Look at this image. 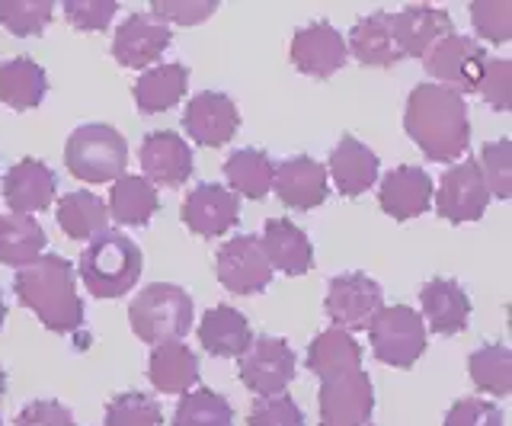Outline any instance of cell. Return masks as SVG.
Segmentation results:
<instances>
[{
    "label": "cell",
    "instance_id": "6da1fadb",
    "mask_svg": "<svg viewBox=\"0 0 512 426\" xmlns=\"http://www.w3.org/2000/svg\"><path fill=\"white\" fill-rule=\"evenodd\" d=\"M308 369L320 378V426H375V391L352 334L330 327L308 346Z\"/></svg>",
    "mask_w": 512,
    "mask_h": 426
},
{
    "label": "cell",
    "instance_id": "7a4b0ae2",
    "mask_svg": "<svg viewBox=\"0 0 512 426\" xmlns=\"http://www.w3.org/2000/svg\"><path fill=\"white\" fill-rule=\"evenodd\" d=\"M404 132L429 161L452 164L471 148L468 103L442 84H420L410 90L404 109Z\"/></svg>",
    "mask_w": 512,
    "mask_h": 426
},
{
    "label": "cell",
    "instance_id": "3957f363",
    "mask_svg": "<svg viewBox=\"0 0 512 426\" xmlns=\"http://www.w3.org/2000/svg\"><path fill=\"white\" fill-rule=\"evenodd\" d=\"M13 292L42 321V327L55 334H71L84 324V302L77 295L74 266L58 254H45L16 270Z\"/></svg>",
    "mask_w": 512,
    "mask_h": 426
},
{
    "label": "cell",
    "instance_id": "277c9868",
    "mask_svg": "<svg viewBox=\"0 0 512 426\" xmlns=\"http://www.w3.org/2000/svg\"><path fill=\"white\" fill-rule=\"evenodd\" d=\"M141 247L122 231H103L80 254V279L93 298H122L141 279Z\"/></svg>",
    "mask_w": 512,
    "mask_h": 426
},
{
    "label": "cell",
    "instance_id": "5b68a950",
    "mask_svg": "<svg viewBox=\"0 0 512 426\" xmlns=\"http://www.w3.org/2000/svg\"><path fill=\"white\" fill-rule=\"evenodd\" d=\"M128 321L138 340L151 346L180 343L192 327V298L180 286L157 282L128 305Z\"/></svg>",
    "mask_w": 512,
    "mask_h": 426
},
{
    "label": "cell",
    "instance_id": "8992f818",
    "mask_svg": "<svg viewBox=\"0 0 512 426\" xmlns=\"http://www.w3.org/2000/svg\"><path fill=\"white\" fill-rule=\"evenodd\" d=\"M64 164L84 183H116L128 167V141L106 122H87L71 132Z\"/></svg>",
    "mask_w": 512,
    "mask_h": 426
},
{
    "label": "cell",
    "instance_id": "52a82bcc",
    "mask_svg": "<svg viewBox=\"0 0 512 426\" xmlns=\"http://www.w3.org/2000/svg\"><path fill=\"white\" fill-rule=\"evenodd\" d=\"M365 330L368 340H372L375 356L384 366L410 369L426 353V324L420 318V311H413L407 305H388V308L381 305Z\"/></svg>",
    "mask_w": 512,
    "mask_h": 426
},
{
    "label": "cell",
    "instance_id": "ba28073f",
    "mask_svg": "<svg viewBox=\"0 0 512 426\" xmlns=\"http://www.w3.org/2000/svg\"><path fill=\"white\" fill-rule=\"evenodd\" d=\"M423 68L429 77H436L442 87L464 97V93H477L480 77H484V68H487V55L471 36L448 33L445 39L432 42L426 49Z\"/></svg>",
    "mask_w": 512,
    "mask_h": 426
},
{
    "label": "cell",
    "instance_id": "9c48e42d",
    "mask_svg": "<svg viewBox=\"0 0 512 426\" xmlns=\"http://www.w3.org/2000/svg\"><path fill=\"white\" fill-rule=\"evenodd\" d=\"M292 378H295V353L279 337H256L250 343V350L240 356V382L256 398L285 394V385H292Z\"/></svg>",
    "mask_w": 512,
    "mask_h": 426
},
{
    "label": "cell",
    "instance_id": "30bf717a",
    "mask_svg": "<svg viewBox=\"0 0 512 426\" xmlns=\"http://www.w3.org/2000/svg\"><path fill=\"white\" fill-rule=\"evenodd\" d=\"M173 39V29L157 20L151 10L128 13L122 26H116V39H112V55L122 68L132 71H148L154 68V61L167 52V45Z\"/></svg>",
    "mask_w": 512,
    "mask_h": 426
},
{
    "label": "cell",
    "instance_id": "8fae6325",
    "mask_svg": "<svg viewBox=\"0 0 512 426\" xmlns=\"http://www.w3.org/2000/svg\"><path fill=\"white\" fill-rule=\"evenodd\" d=\"M215 266L221 286L234 295H256L272 282V266L263 254L260 238L253 234H237V238L224 241Z\"/></svg>",
    "mask_w": 512,
    "mask_h": 426
},
{
    "label": "cell",
    "instance_id": "7c38bea8",
    "mask_svg": "<svg viewBox=\"0 0 512 426\" xmlns=\"http://www.w3.org/2000/svg\"><path fill=\"white\" fill-rule=\"evenodd\" d=\"M487 202H490V189L484 177H480V167L474 157L445 170L439 193H436V212L445 222H452V225L477 222V218H484Z\"/></svg>",
    "mask_w": 512,
    "mask_h": 426
},
{
    "label": "cell",
    "instance_id": "4fadbf2b",
    "mask_svg": "<svg viewBox=\"0 0 512 426\" xmlns=\"http://www.w3.org/2000/svg\"><path fill=\"white\" fill-rule=\"evenodd\" d=\"M378 308H381V289L375 279H368L362 273H343L330 279L324 311L346 334L349 330H365Z\"/></svg>",
    "mask_w": 512,
    "mask_h": 426
},
{
    "label": "cell",
    "instance_id": "5bb4252c",
    "mask_svg": "<svg viewBox=\"0 0 512 426\" xmlns=\"http://www.w3.org/2000/svg\"><path fill=\"white\" fill-rule=\"evenodd\" d=\"M183 125L189 138L202 148H221L237 135L240 129V113L231 103V97L215 90H202L186 103Z\"/></svg>",
    "mask_w": 512,
    "mask_h": 426
},
{
    "label": "cell",
    "instance_id": "9a60e30c",
    "mask_svg": "<svg viewBox=\"0 0 512 426\" xmlns=\"http://www.w3.org/2000/svg\"><path fill=\"white\" fill-rule=\"evenodd\" d=\"M138 164L151 186H183L192 177V151L176 132H151L138 148Z\"/></svg>",
    "mask_w": 512,
    "mask_h": 426
},
{
    "label": "cell",
    "instance_id": "2e32d148",
    "mask_svg": "<svg viewBox=\"0 0 512 426\" xmlns=\"http://www.w3.org/2000/svg\"><path fill=\"white\" fill-rule=\"evenodd\" d=\"M240 218V199L221 183L196 186L183 202V222L199 238H221Z\"/></svg>",
    "mask_w": 512,
    "mask_h": 426
},
{
    "label": "cell",
    "instance_id": "e0dca14e",
    "mask_svg": "<svg viewBox=\"0 0 512 426\" xmlns=\"http://www.w3.org/2000/svg\"><path fill=\"white\" fill-rule=\"evenodd\" d=\"M55 196H58V177L52 173V167L36 161V157L16 161L7 170L4 199L10 205V212H16V215L45 212V209H52Z\"/></svg>",
    "mask_w": 512,
    "mask_h": 426
},
{
    "label": "cell",
    "instance_id": "ac0fdd59",
    "mask_svg": "<svg viewBox=\"0 0 512 426\" xmlns=\"http://www.w3.org/2000/svg\"><path fill=\"white\" fill-rule=\"evenodd\" d=\"M378 202L384 215H391L394 222H410V218H420L429 202H432V180L423 167L413 164H400L391 173H384L381 189H378Z\"/></svg>",
    "mask_w": 512,
    "mask_h": 426
},
{
    "label": "cell",
    "instance_id": "d6986e66",
    "mask_svg": "<svg viewBox=\"0 0 512 426\" xmlns=\"http://www.w3.org/2000/svg\"><path fill=\"white\" fill-rule=\"evenodd\" d=\"M346 39L336 33L330 23H311L295 33L292 39V61L301 74L330 77L346 65Z\"/></svg>",
    "mask_w": 512,
    "mask_h": 426
},
{
    "label": "cell",
    "instance_id": "ffe728a7",
    "mask_svg": "<svg viewBox=\"0 0 512 426\" xmlns=\"http://www.w3.org/2000/svg\"><path fill=\"white\" fill-rule=\"evenodd\" d=\"M272 189L282 199V205L311 212L317 205H324L330 186H327V170L320 167L314 157H292L276 167L272 173Z\"/></svg>",
    "mask_w": 512,
    "mask_h": 426
},
{
    "label": "cell",
    "instance_id": "44dd1931",
    "mask_svg": "<svg viewBox=\"0 0 512 426\" xmlns=\"http://www.w3.org/2000/svg\"><path fill=\"white\" fill-rule=\"evenodd\" d=\"M378 170H381L378 154L352 135H343L340 145L330 154V177L340 196L356 199L368 193L378 183Z\"/></svg>",
    "mask_w": 512,
    "mask_h": 426
},
{
    "label": "cell",
    "instance_id": "7402d4cb",
    "mask_svg": "<svg viewBox=\"0 0 512 426\" xmlns=\"http://www.w3.org/2000/svg\"><path fill=\"white\" fill-rule=\"evenodd\" d=\"M260 244L272 270H282L285 276H304L314 270V247L308 234L288 218H269Z\"/></svg>",
    "mask_w": 512,
    "mask_h": 426
},
{
    "label": "cell",
    "instance_id": "603a6c76",
    "mask_svg": "<svg viewBox=\"0 0 512 426\" xmlns=\"http://www.w3.org/2000/svg\"><path fill=\"white\" fill-rule=\"evenodd\" d=\"M452 33V17L445 10L413 4L394 13V39L404 58H423L432 42Z\"/></svg>",
    "mask_w": 512,
    "mask_h": 426
},
{
    "label": "cell",
    "instance_id": "cb8c5ba5",
    "mask_svg": "<svg viewBox=\"0 0 512 426\" xmlns=\"http://www.w3.org/2000/svg\"><path fill=\"white\" fill-rule=\"evenodd\" d=\"M423 314L420 318L429 321L432 334H461L471 318V298L458 282L452 279H429L420 292Z\"/></svg>",
    "mask_w": 512,
    "mask_h": 426
},
{
    "label": "cell",
    "instance_id": "d4e9b609",
    "mask_svg": "<svg viewBox=\"0 0 512 426\" xmlns=\"http://www.w3.org/2000/svg\"><path fill=\"white\" fill-rule=\"evenodd\" d=\"M346 52L356 55L368 68L397 65L404 55H400L397 39H394V13L378 10V13H368V17H362L356 26H352Z\"/></svg>",
    "mask_w": 512,
    "mask_h": 426
},
{
    "label": "cell",
    "instance_id": "484cf974",
    "mask_svg": "<svg viewBox=\"0 0 512 426\" xmlns=\"http://www.w3.org/2000/svg\"><path fill=\"white\" fill-rule=\"evenodd\" d=\"M199 343L212 356H244L253 343V330L237 308L215 305L199 321Z\"/></svg>",
    "mask_w": 512,
    "mask_h": 426
},
{
    "label": "cell",
    "instance_id": "4316f807",
    "mask_svg": "<svg viewBox=\"0 0 512 426\" xmlns=\"http://www.w3.org/2000/svg\"><path fill=\"white\" fill-rule=\"evenodd\" d=\"M148 378L160 394H186L199 382V359L183 340L154 346L148 362Z\"/></svg>",
    "mask_w": 512,
    "mask_h": 426
},
{
    "label": "cell",
    "instance_id": "83f0119b",
    "mask_svg": "<svg viewBox=\"0 0 512 426\" xmlns=\"http://www.w3.org/2000/svg\"><path fill=\"white\" fill-rule=\"evenodd\" d=\"M189 71L186 65H154L135 81V103L144 116L167 113L186 97Z\"/></svg>",
    "mask_w": 512,
    "mask_h": 426
},
{
    "label": "cell",
    "instance_id": "f1b7e54d",
    "mask_svg": "<svg viewBox=\"0 0 512 426\" xmlns=\"http://www.w3.org/2000/svg\"><path fill=\"white\" fill-rule=\"evenodd\" d=\"M106 209H109L112 222H119V225H148L160 209L157 189L144 177L122 173V177L112 183Z\"/></svg>",
    "mask_w": 512,
    "mask_h": 426
},
{
    "label": "cell",
    "instance_id": "f546056e",
    "mask_svg": "<svg viewBox=\"0 0 512 426\" xmlns=\"http://www.w3.org/2000/svg\"><path fill=\"white\" fill-rule=\"evenodd\" d=\"M58 225L71 241H93L109 231V209L100 196L77 189L58 199Z\"/></svg>",
    "mask_w": 512,
    "mask_h": 426
},
{
    "label": "cell",
    "instance_id": "4dcf8cb0",
    "mask_svg": "<svg viewBox=\"0 0 512 426\" xmlns=\"http://www.w3.org/2000/svg\"><path fill=\"white\" fill-rule=\"evenodd\" d=\"M48 77L32 58H10L0 65V103L10 109H36L45 100Z\"/></svg>",
    "mask_w": 512,
    "mask_h": 426
},
{
    "label": "cell",
    "instance_id": "1f68e13d",
    "mask_svg": "<svg viewBox=\"0 0 512 426\" xmlns=\"http://www.w3.org/2000/svg\"><path fill=\"white\" fill-rule=\"evenodd\" d=\"M45 250V231L32 215H0V263L23 270Z\"/></svg>",
    "mask_w": 512,
    "mask_h": 426
},
{
    "label": "cell",
    "instance_id": "d6a6232c",
    "mask_svg": "<svg viewBox=\"0 0 512 426\" xmlns=\"http://www.w3.org/2000/svg\"><path fill=\"white\" fill-rule=\"evenodd\" d=\"M272 173H276V164L269 161L266 151H256V148H240L224 161L228 189L234 196H244V199H263L272 189Z\"/></svg>",
    "mask_w": 512,
    "mask_h": 426
},
{
    "label": "cell",
    "instance_id": "836d02e7",
    "mask_svg": "<svg viewBox=\"0 0 512 426\" xmlns=\"http://www.w3.org/2000/svg\"><path fill=\"white\" fill-rule=\"evenodd\" d=\"M173 426H234L228 398L212 388H192L176 404Z\"/></svg>",
    "mask_w": 512,
    "mask_h": 426
},
{
    "label": "cell",
    "instance_id": "e575fe53",
    "mask_svg": "<svg viewBox=\"0 0 512 426\" xmlns=\"http://www.w3.org/2000/svg\"><path fill=\"white\" fill-rule=\"evenodd\" d=\"M468 372H471V382L480 391L493 394V398H506L512 391V353L503 343H490L474 350Z\"/></svg>",
    "mask_w": 512,
    "mask_h": 426
},
{
    "label": "cell",
    "instance_id": "d590c367",
    "mask_svg": "<svg viewBox=\"0 0 512 426\" xmlns=\"http://www.w3.org/2000/svg\"><path fill=\"white\" fill-rule=\"evenodd\" d=\"M52 17H55L52 0H0V23L20 39L42 36Z\"/></svg>",
    "mask_w": 512,
    "mask_h": 426
},
{
    "label": "cell",
    "instance_id": "8d00e7d4",
    "mask_svg": "<svg viewBox=\"0 0 512 426\" xmlns=\"http://www.w3.org/2000/svg\"><path fill=\"white\" fill-rule=\"evenodd\" d=\"M106 426H164V410L151 394L125 391L109 401Z\"/></svg>",
    "mask_w": 512,
    "mask_h": 426
},
{
    "label": "cell",
    "instance_id": "74e56055",
    "mask_svg": "<svg viewBox=\"0 0 512 426\" xmlns=\"http://www.w3.org/2000/svg\"><path fill=\"white\" fill-rule=\"evenodd\" d=\"M477 167H480V177H484V183L490 189V196H496V199L512 196V145L506 138L484 145Z\"/></svg>",
    "mask_w": 512,
    "mask_h": 426
},
{
    "label": "cell",
    "instance_id": "f35d334b",
    "mask_svg": "<svg viewBox=\"0 0 512 426\" xmlns=\"http://www.w3.org/2000/svg\"><path fill=\"white\" fill-rule=\"evenodd\" d=\"M471 23L480 39L503 45L512 39V0H474Z\"/></svg>",
    "mask_w": 512,
    "mask_h": 426
},
{
    "label": "cell",
    "instance_id": "ab89813d",
    "mask_svg": "<svg viewBox=\"0 0 512 426\" xmlns=\"http://www.w3.org/2000/svg\"><path fill=\"white\" fill-rule=\"evenodd\" d=\"M64 17L80 33H100L119 13L116 0H64Z\"/></svg>",
    "mask_w": 512,
    "mask_h": 426
},
{
    "label": "cell",
    "instance_id": "60d3db41",
    "mask_svg": "<svg viewBox=\"0 0 512 426\" xmlns=\"http://www.w3.org/2000/svg\"><path fill=\"white\" fill-rule=\"evenodd\" d=\"M247 426H304V414L288 394H272V398H260L250 407Z\"/></svg>",
    "mask_w": 512,
    "mask_h": 426
},
{
    "label": "cell",
    "instance_id": "b9f144b4",
    "mask_svg": "<svg viewBox=\"0 0 512 426\" xmlns=\"http://www.w3.org/2000/svg\"><path fill=\"white\" fill-rule=\"evenodd\" d=\"M218 10L215 0H154L151 13L167 26H196Z\"/></svg>",
    "mask_w": 512,
    "mask_h": 426
},
{
    "label": "cell",
    "instance_id": "7bdbcfd3",
    "mask_svg": "<svg viewBox=\"0 0 512 426\" xmlns=\"http://www.w3.org/2000/svg\"><path fill=\"white\" fill-rule=\"evenodd\" d=\"M477 93H484V100L493 109H500V113H503V109H509V100H512V65H509L506 58L487 61Z\"/></svg>",
    "mask_w": 512,
    "mask_h": 426
},
{
    "label": "cell",
    "instance_id": "ee69618b",
    "mask_svg": "<svg viewBox=\"0 0 512 426\" xmlns=\"http://www.w3.org/2000/svg\"><path fill=\"white\" fill-rule=\"evenodd\" d=\"M445 426H503V410L484 398H461L448 410Z\"/></svg>",
    "mask_w": 512,
    "mask_h": 426
},
{
    "label": "cell",
    "instance_id": "f6af8a7d",
    "mask_svg": "<svg viewBox=\"0 0 512 426\" xmlns=\"http://www.w3.org/2000/svg\"><path fill=\"white\" fill-rule=\"evenodd\" d=\"M13 426H77L71 410L58 401H32L16 414Z\"/></svg>",
    "mask_w": 512,
    "mask_h": 426
},
{
    "label": "cell",
    "instance_id": "bcb514c9",
    "mask_svg": "<svg viewBox=\"0 0 512 426\" xmlns=\"http://www.w3.org/2000/svg\"><path fill=\"white\" fill-rule=\"evenodd\" d=\"M7 394V372H4V366H0V398Z\"/></svg>",
    "mask_w": 512,
    "mask_h": 426
},
{
    "label": "cell",
    "instance_id": "7dc6e473",
    "mask_svg": "<svg viewBox=\"0 0 512 426\" xmlns=\"http://www.w3.org/2000/svg\"><path fill=\"white\" fill-rule=\"evenodd\" d=\"M7 321V302H4V295H0V327H4Z\"/></svg>",
    "mask_w": 512,
    "mask_h": 426
},
{
    "label": "cell",
    "instance_id": "c3c4849f",
    "mask_svg": "<svg viewBox=\"0 0 512 426\" xmlns=\"http://www.w3.org/2000/svg\"><path fill=\"white\" fill-rule=\"evenodd\" d=\"M0 426H4V420H0Z\"/></svg>",
    "mask_w": 512,
    "mask_h": 426
}]
</instances>
